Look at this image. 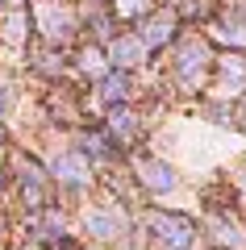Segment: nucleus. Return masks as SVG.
<instances>
[{"mask_svg": "<svg viewBox=\"0 0 246 250\" xmlns=\"http://www.w3.org/2000/svg\"><path fill=\"white\" fill-rule=\"evenodd\" d=\"M150 233H155V242L163 250H192V242H196V225L184 213H155Z\"/></svg>", "mask_w": 246, "mask_h": 250, "instance_id": "obj_1", "label": "nucleus"}, {"mask_svg": "<svg viewBox=\"0 0 246 250\" xmlns=\"http://www.w3.org/2000/svg\"><path fill=\"white\" fill-rule=\"evenodd\" d=\"M130 92H134V83H130V75H125V71H113L109 80H100V96H105L109 104L130 100Z\"/></svg>", "mask_w": 246, "mask_h": 250, "instance_id": "obj_6", "label": "nucleus"}, {"mask_svg": "<svg viewBox=\"0 0 246 250\" xmlns=\"http://www.w3.org/2000/svg\"><path fill=\"white\" fill-rule=\"evenodd\" d=\"M238 188H242V192H246V167L238 171Z\"/></svg>", "mask_w": 246, "mask_h": 250, "instance_id": "obj_8", "label": "nucleus"}, {"mask_svg": "<svg viewBox=\"0 0 246 250\" xmlns=\"http://www.w3.org/2000/svg\"><path fill=\"white\" fill-rule=\"evenodd\" d=\"M209 238L217 242V246H225V250H246V233H242V225L225 221V217H217V221L209 225Z\"/></svg>", "mask_w": 246, "mask_h": 250, "instance_id": "obj_5", "label": "nucleus"}, {"mask_svg": "<svg viewBox=\"0 0 246 250\" xmlns=\"http://www.w3.org/2000/svg\"><path fill=\"white\" fill-rule=\"evenodd\" d=\"M138 175H142V184L150 188V192H176V184H179V175H176V167L171 163H163V159H138Z\"/></svg>", "mask_w": 246, "mask_h": 250, "instance_id": "obj_2", "label": "nucleus"}, {"mask_svg": "<svg viewBox=\"0 0 246 250\" xmlns=\"http://www.w3.org/2000/svg\"><path fill=\"white\" fill-rule=\"evenodd\" d=\"M138 59H142V38H121V42L113 46V62L121 67V71H125V67H134Z\"/></svg>", "mask_w": 246, "mask_h": 250, "instance_id": "obj_7", "label": "nucleus"}, {"mask_svg": "<svg viewBox=\"0 0 246 250\" xmlns=\"http://www.w3.org/2000/svg\"><path fill=\"white\" fill-rule=\"evenodd\" d=\"M54 175L67 179L71 188H88V159L84 154H59L54 159Z\"/></svg>", "mask_w": 246, "mask_h": 250, "instance_id": "obj_4", "label": "nucleus"}, {"mask_svg": "<svg viewBox=\"0 0 246 250\" xmlns=\"http://www.w3.org/2000/svg\"><path fill=\"white\" fill-rule=\"evenodd\" d=\"M0 4H4V0H0Z\"/></svg>", "mask_w": 246, "mask_h": 250, "instance_id": "obj_9", "label": "nucleus"}, {"mask_svg": "<svg viewBox=\"0 0 246 250\" xmlns=\"http://www.w3.org/2000/svg\"><path fill=\"white\" fill-rule=\"evenodd\" d=\"M84 221H88V233L96 242H113V238H121V217L117 213H109V208H88V217H84Z\"/></svg>", "mask_w": 246, "mask_h": 250, "instance_id": "obj_3", "label": "nucleus"}]
</instances>
